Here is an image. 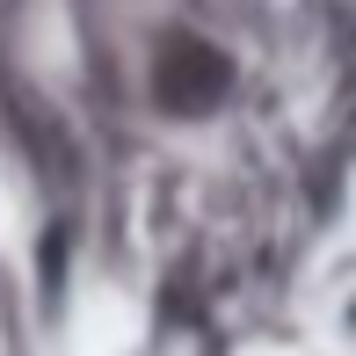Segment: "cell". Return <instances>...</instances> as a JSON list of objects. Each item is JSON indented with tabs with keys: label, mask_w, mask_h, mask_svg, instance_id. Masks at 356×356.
Listing matches in <instances>:
<instances>
[{
	"label": "cell",
	"mask_w": 356,
	"mask_h": 356,
	"mask_svg": "<svg viewBox=\"0 0 356 356\" xmlns=\"http://www.w3.org/2000/svg\"><path fill=\"white\" fill-rule=\"evenodd\" d=\"M233 88H240V66L218 37H204V29H160L153 37L145 95L160 117H211L233 102Z\"/></svg>",
	"instance_id": "obj_1"
}]
</instances>
